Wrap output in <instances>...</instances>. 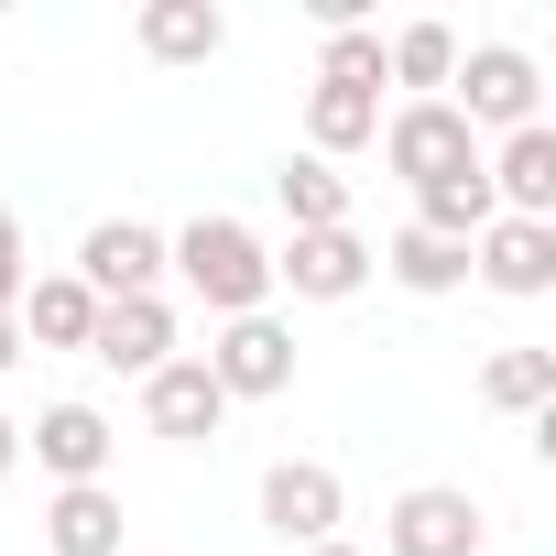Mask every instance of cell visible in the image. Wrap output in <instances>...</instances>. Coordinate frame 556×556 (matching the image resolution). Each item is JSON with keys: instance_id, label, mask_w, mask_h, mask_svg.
I'll return each mask as SVG.
<instances>
[{"instance_id": "6da1fadb", "label": "cell", "mask_w": 556, "mask_h": 556, "mask_svg": "<svg viewBox=\"0 0 556 556\" xmlns=\"http://www.w3.org/2000/svg\"><path fill=\"white\" fill-rule=\"evenodd\" d=\"M164 273H175L207 317H262V306H273V251H262L240 218H218V207L164 240Z\"/></svg>"}, {"instance_id": "7a4b0ae2", "label": "cell", "mask_w": 556, "mask_h": 556, "mask_svg": "<svg viewBox=\"0 0 556 556\" xmlns=\"http://www.w3.org/2000/svg\"><path fill=\"white\" fill-rule=\"evenodd\" d=\"M447 110H458L469 131H534V121H545V77H534L523 45H458Z\"/></svg>"}, {"instance_id": "3957f363", "label": "cell", "mask_w": 556, "mask_h": 556, "mask_svg": "<svg viewBox=\"0 0 556 556\" xmlns=\"http://www.w3.org/2000/svg\"><path fill=\"white\" fill-rule=\"evenodd\" d=\"M207 361V382L229 393V404H273V393H295V328L285 317H218V339L197 350Z\"/></svg>"}, {"instance_id": "277c9868", "label": "cell", "mask_w": 556, "mask_h": 556, "mask_svg": "<svg viewBox=\"0 0 556 556\" xmlns=\"http://www.w3.org/2000/svg\"><path fill=\"white\" fill-rule=\"evenodd\" d=\"M382 164L426 197V186H447V175H469V164H480V131H469L447 99H404V110L382 121Z\"/></svg>"}, {"instance_id": "5b68a950", "label": "cell", "mask_w": 556, "mask_h": 556, "mask_svg": "<svg viewBox=\"0 0 556 556\" xmlns=\"http://www.w3.org/2000/svg\"><path fill=\"white\" fill-rule=\"evenodd\" d=\"M480 502L458 491V480H415V491H393V513H382V556H480Z\"/></svg>"}, {"instance_id": "8992f818", "label": "cell", "mask_w": 556, "mask_h": 556, "mask_svg": "<svg viewBox=\"0 0 556 556\" xmlns=\"http://www.w3.org/2000/svg\"><path fill=\"white\" fill-rule=\"evenodd\" d=\"M77 285L99 295V306H131V295H164V229L153 218H99L88 240H77Z\"/></svg>"}, {"instance_id": "52a82bcc", "label": "cell", "mask_w": 556, "mask_h": 556, "mask_svg": "<svg viewBox=\"0 0 556 556\" xmlns=\"http://www.w3.org/2000/svg\"><path fill=\"white\" fill-rule=\"evenodd\" d=\"M262 523L285 534L295 556H306V545H328V534L350 523V491H339V469H328V458H273V469H262Z\"/></svg>"}, {"instance_id": "ba28073f", "label": "cell", "mask_w": 556, "mask_h": 556, "mask_svg": "<svg viewBox=\"0 0 556 556\" xmlns=\"http://www.w3.org/2000/svg\"><path fill=\"white\" fill-rule=\"evenodd\" d=\"M273 285H295V306H350L371 285V240L361 229H295L273 251Z\"/></svg>"}, {"instance_id": "9c48e42d", "label": "cell", "mask_w": 556, "mask_h": 556, "mask_svg": "<svg viewBox=\"0 0 556 556\" xmlns=\"http://www.w3.org/2000/svg\"><path fill=\"white\" fill-rule=\"evenodd\" d=\"M469 273H480L491 295H513V306L556 295V218H491L469 240Z\"/></svg>"}, {"instance_id": "30bf717a", "label": "cell", "mask_w": 556, "mask_h": 556, "mask_svg": "<svg viewBox=\"0 0 556 556\" xmlns=\"http://www.w3.org/2000/svg\"><path fill=\"white\" fill-rule=\"evenodd\" d=\"M142 426H153V437H175V447H207V437L229 426V393L207 382V361H197V350H175V361L142 382Z\"/></svg>"}, {"instance_id": "8fae6325", "label": "cell", "mask_w": 556, "mask_h": 556, "mask_svg": "<svg viewBox=\"0 0 556 556\" xmlns=\"http://www.w3.org/2000/svg\"><path fill=\"white\" fill-rule=\"evenodd\" d=\"M88 361H99V371H131V382H153V371L175 361V295L99 306V328H88Z\"/></svg>"}, {"instance_id": "7c38bea8", "label": "cell", "mask_w": 556, "mask_h": 556, "mask_svg": "<svg viewBox=\"0 0 556 556\" xmlns=\"http://www.w3.org/2000/svg\"><path fill=\"white\" fill-rule=\"evenodd\" d=\"M480 175H491V207L502 218H556V121L502 131V153H480Z\"/></svg>"}, {"instance_id": "4fadbf2b", "label": "cell", "mask_w": 556, "mask_h": 556, "mask_svg": "<svg viewBox=\"0 0 556 556\" xmlns=\"http://www.w3.org/2000/svg\"><path fill=\"white\" fill-rule=\"evenodd\" d=\"M23 437H34V458L55 469V491H77V480H110V447H121V426H110L99 404H45Z\"/></svg>"}, {"instance_id": "5bb4252c", "label": "cell", "mask_w": 556, "mask_h": 556, "mask_svg": "<svg viewBox=\"0 0 556 556\" xmlns=\"http://www.w3.org/2000/svg\"><path fill=\"white\" fill-rule=\"evenodd\" d=\"M142 55L153 66H218V45H229V12L218 0H142Z\"/></svg>"}, {"instance_id": "9a60e30c", "label": "cell", "mask_w": 556, "mask_h": 556, "mask_svg": "<svg viewBox=\"0 0 556 556\" xmlns=\"http://www.w3.org/2000/svg\"><path fill=\"white\" fill-rule=\"evenodd\" d=\"M12 317H23V350H88V328H99V295L77 285V273H34Z\"/></svg>"}, {"instance_id": "2e32d148", "label": "cell", "mask_w": 556, "mask_h": 556, "mask_svg": "<svg viewBox=\"0 0 556 556\" xmlns=\"http://www.w3.org/2000/svg\"><path fill=\"white\" fill-rule=\"evenodd\" d=\"M121 534H131V523H121V491H110V480H77V491L45 502V545H55V556H121Z\"/></svg>"}, {"instance_id": "e0dca14e", "label": "cell", "mask_w": 556, "mask_h": 556, "mask_svg": "<svg viewBox=\"0 0 556 556\" xmlns=\"http://www.w3.org/2000/svg\"><path fill=\"white\" fill-rule=\"evenodd\" d=\"M371 273H393L404 295H458L469 285V240H437V229H393L371 251Z\"/></svg>"}, {"instance_id": "ac0fdd59", "label": "cell", "mask_w": 556, "mask_h": 556, "mask_svg": "<svg viewBox=\"0 0 556 556\" xmlns=\"http://www.w3.org/2000/svg\"><path fill=\"white\" fill-rule=\"evenodd\" d=\"M447 77H458V34H447V23H393V34H382V88L447 99Z\"/></svg>"}, {"instance_id": "d6986e66", "label": "cell", "mask_w": 556, "mask_h": 556, "mask_svg": "<svg viewBox=\"0 0 556 556\" xmlns=\"http://www.w3.org/2000/svg\"><path fill=\"white\" fill-rule=\"evenodd\" d=\"M361 142H382V99H361V88H306V153L339 164V153H361Z\"/></svg>"}, {"instance_id": "ffe728a7", "label": "cell", "mask_w": 556, "mask_h": 556, "mask_svg": "<svg viewBox=\"0 0 556 556\" xmlns=\"http://www.w3.org/2000/svg\"><path fill=\"white\" fill-rule=\"evenodd\" d=\"M273 207H285L295 229H350V175L317 164V153H295L285 175H273Z\"/></svg>"}, {"instance_id": "44dd1931", "label": "cell", "mask_w": 556, "mask_h": 556, "mask_svg": "<svg viewBox=\"0 0 556 556\" xmlns=\"http://www.w3.org/2000/svg\"><path fill=\"white\" fill-rule=\"evenodd\" d=\"M480 404L491 415H545L556 404V350H491L480 361Z\"/></svg>"}, {"instance_id": "7402d4cb", "label": "cell", "mask_w": 556, "mask_h": 556, "mask_svg": "<svg viewBox=\"0 0 556 556\" xmlns=\"http://www.w3.org/2000/svg\"><path fill=\"white\" fill-rule=\"evenodd\" d=\"M502 207H491V175L469 164V175H447V186H426L415 197V229H437V240H480Z\"/></svg>"}, {"instance_id": "603a6c76", "label": "cell", "mask_w": 556, "mask_h": 556, "mask_svg": "<svg viewBox=\"0 0 556 556\" xmlns=\"http://www.w3.org/2000/svg\"><path fill=\"white\" fill-rule=\"evenodd\" d=\"M317 88H361V99H382V23L328 34V45H317Z\"/></svg>"}, {"instance_id": "cb8c5ba5", "label": "cell", "mask_w": 556, "mask_h": 556, "mask_svg": "<svg viewBox=\"0 0 556 556\" xmlns=\"http://www.w3.org/2000/svg\"><path fill=\"white\" fill-rule=\"evenodd\" d=\"M23 285H34V262H23V218H12V207H0V317H12V306H23Z\"/></svg>"}, {"instance_id": "d4e9b609", "label": "cell", "mask_w": 556, "mask_h": 556, "mask_svg": "<svg viewBox=\"0 0 556 556\" xmlns=\"http://www.w3.org/2000/svg\"><path fill=\"white\" fill-rule=\"evenodd\" d=\"M12 469H23V426H12V415H0V480H12Z\"/></svg>"}, {"instance_id": "484cf974", "label": "cell", "mask_w": 556, "mask_h": 556, "mask_svg": "<svg viewBox=\"0 0 556 556\" xmlns=\"http://www.w3.org/2000/svg\"><path fill=\"white\" fill-rule=\"evenodd\" d=\"M23 361V317H0V371H12Z\"/></svg>"}, {"instance_id": "4316f807", "label": "cell", "mask_w": 556, "mask_h": 556, "mask_svg": "<svg viewBox=\"0 0 556 556\" xmlns=\"http://www.w3.org/2000/svg\"><path fill=\"white\" fill-rule=\"evenodd\" d=\"M306 556H361V545H339V534H328V545H306Z\"/></svg>"}]
</instances>
